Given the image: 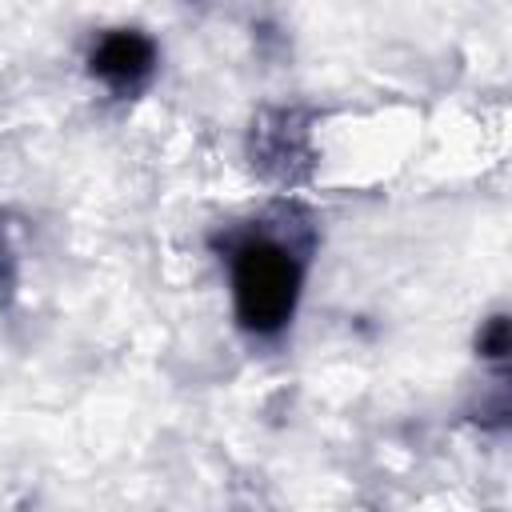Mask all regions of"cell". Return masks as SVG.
Here are the masks:
<instances>
[{
  "instance_id": "obj_1",
  "label": "cell",
  "mask_w": 512,
  "mask_h": 512,
  "mask_svg": "<svg viewBox=\"0 0 512 512\" xmlns=\"http://www.w3.org/2000/svg\"><path fill=\"white\" fill-rule=\"evenodd\" d=\"M232 284L240 320L256 332H276L292 316L300 264L284 244L248 240L232 260Z\"/></svg>"
},
{
  "instance_id": "obj_2",
  "label": "cell",
  "mask_w": 512,
  "mask_h": 512,
  "mask_svg": "<svg viewBox=\"0 0 512 512\" xmlns=\"http://www.w3.org/2000/svg\"><path fill=\"white\" fill-rule=\"evenodd\" d=\"M148 68H152V44L136 32H112L92 52V72L120 92H132L148 76Z\"/></svg>"
}]
</instances>
